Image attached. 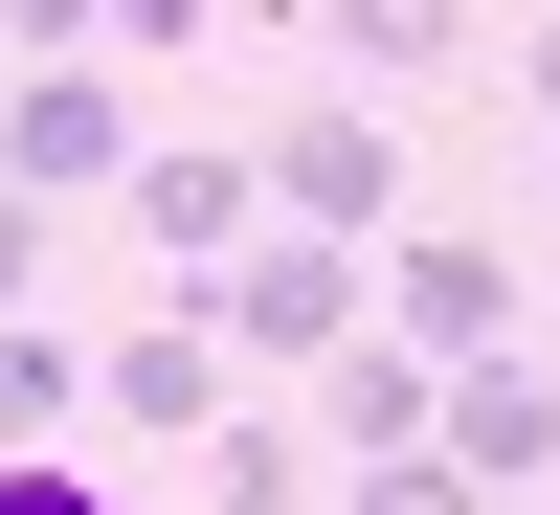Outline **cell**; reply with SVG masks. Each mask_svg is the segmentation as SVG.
<instances>
[{"label":"cell","mask_w":560,"mask_h":515,"mask_svg":"<svg viewBox=\"0 0 560 515\" xmlns=\"http://www.w3.org/2000/svg\"><path fill=\"white\" fill-rule=\"evenodd\" d=\"M135 157H158V134H135V68L113 45H23V68H0V202H135Z\"/></svg>","instance_id":"1"},{"label":"cell","mask_w":560,"mask_h":515,"mask_svg":"<svg viewBox=\"0 0 560 515\" xmlns=\"http://www.w3.org/2000/svg\"><path fill=\"white\" fill-rule=\"evenodd\" d=\"M359 314H382L427 382H471V359H516V337H538V314H516V247H493V224H404V247L359 269Z\"/></svg>","instance_id":"2"},{"label":"cell","mask_w":560,"mask_h":515,"mask_svg":"<svg viewBox=\"0 0 560 515\" xmlns=\"http://www.w3.org/2000/svg\"><path fill=\"white\" fill-rule=\"evenodd\" d=\"M359 269H382V247H314V224H269V247L202 292V337H224V359H269V382H337V359L382 337V314H359Z\"/></svg>","instance_id":"3"},{"label":"cell","mask_w":560,"mask_h":515,"mask_svg":"<svg viewBox=\"0 0 560 515\" xmlns=\"http://www.w3.org/2000/svg\"><path fill=\"white\" fill-rule=\"evenodd\" d=\"M135 247H158V314H202L224 269L269 247V157H202V134H158V157H135Z\"/></svg>","instance_id":"4"},{"label":"cell","mask_w":560,"mask_h":515,"mask_svg":"<svg viewBox=\"0 0 560 515\" xmlns=\"http://www.w3.org/2000/svg\"><path fill=\"white\" fill-rule=\"evenodd\" d=\"M269 224H314V247H404V134L359 113V90H314V113L269 134Z\"/></svg>","instance_id":"5"},{"label":"cell","mask_w":560,"mask_h":515,"mask_svg":"<svg viewBox=\"0 0 560 515\" xmlns=\"http://www.w3.org/2000/svg\"><path fill=\"white\" fill-rule=\"evenodd\" d=\"M224 403H247V382H224V337H202V314H135V337H90V426H113V448H202Z\"/></svg>","instance_id":"6"},{"label":"cell","mask_w":560,"mask_h":515,"mask_svg":"<svg viewBox=\"0 0 560 515\" xmlns=\"http://www.w3.org/2000/svg\"><path fill=\"white\" fill-rule=\"evenodd\" d=\"M427 448H448V471H471V493H560V382H538V337H516V359H471Z\"/></svg>","instance_id":"7"},{"label":"cell","mask_w":560,"mask_h":515,"mask_svg":"<svg viewBox=\"0 0 560 515\" xmlns=\"http://www.w3.org/2000/svg\"><path fill=\"white\" fill-rule=\"evenodd\" d=\"M314 45H337V90L382 113V90H427V68H471V0H292Z\"/></svg>","instance_id":"8"},{"label":"cell","mask_w":560,"mask_h":515,"mask_svg":"<svg viewBox=\"0 0 560 515\" xmlns=\"http://www.w3.org/2000/svg\"><path fill=\"white\" fill-rule=\"evenodd\" d=\"M68 426H90V337L0 314V471H68Z\"/></svg>","instance_id":"9"},{"label":"cell","mask_w":560,"mask_h":515,"mask_svg":"<svg viewBox=\"0 0 560 515\" xmlns=\"http://www.w3.org/2000/svg\"><path fill=\"white\" fill-rule=\"evenodd\" d=\"M179 471H202V515H292L314 471H337V448H314V426H292V403H224V426H202V448H179Z\"/></svg>","instance_id":"10"},{"label":"cell","mask_w":560,"mask_h":515,"mask_svg":"<svg viewBox=\"0 0 560 515\" xmlns=\"http://www.w3.org/2000/svg\"><path fill=\"white\" fill-rule=\"evenodd\" d=\"M359 515H493V493L448 471V448H404V471H359Z\"/></svg>","instance_id":"11"},{"label":"cell","mask_w":560,"mask_h":515,"mask_svg":"<svg viewBox=\"0 0 560 515\" xmlns=\"http://www.w3.org/2000/svg\"><path fill=\"white\" fill-rule=\"evenodd\" d=\"M0 515H135V493H113V471L68 448V471H0Z\"/></svg>","instance_id":"12"},{"label":"cell","mask_w":560,"mask_h":515,"mask_svg":"<svg viewBox=\"0 0 560 515\" xmlns=\"http://www.w3.org/2000/svg\"><path fill=\"white\" fill-rule=\"evenodd\" d=\"M0 314H45V202H0Z\"/></svg>","instance_id":"13"},{"label":"cell","mask_w":560,"mask_h":515,"mask_svg":"<svg viewBox=\"0 0 560 515\" xmlns=\"http://www.w3.org/2000/svg\"><path fill=\"white\" fill-rule=\"evenodd\" d=\"M516 113H538V134H560V23H538V45H516Z\"/></svg>","instance_id":"14"},{"label":"cell","mask_w":560,"mask_h":515,"mask_svg":"<svg viewBox=\"0 0 560 515\" xmlns=\"http://www.w3.org/2000/svg\"><path fill=\"white\" fill-rule=\"evenodd\" d=\"M538 382H560V314H538Z\"/></svg>","instance_id":"15"},{"label":"cell","mask_w":560,"mask_h":515,"mask_svg":"<svg viewBox=\"0 0 560 515\" xmlns=\"http://www.w3.org/2000/svg\"><path fill=\"white\" fill-rule=\"evenodd\" d=\"M538 224H560V157H538Z\"/></svg>","instance_id":"16"},{"label":"cell","mask_w":560,"mask_h":515,"mask_svg":"<svg viewBox=\"0 0 560 515\" xmlns=\"http://www.w3.org/2000/svg\"><path fill=\"white\" fill-rule=\"evenodd\" d=\"M0 68H23V45H0Z\"/></svg>","instance_id":"17"}]
</instances>
